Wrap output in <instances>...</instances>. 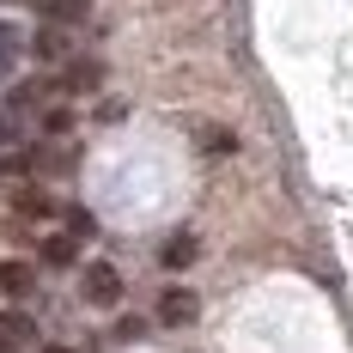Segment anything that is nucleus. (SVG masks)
Returning <instances> with one entry per match:
<instances>
[{
	"label": "nucleus",
	"instance_id": "obj_1",
	"mask_svg": "<svg viewBox=\"0 0 353 353\" xmlns=\"http://www.w3.org/2000/svg\"><path fill=\"white\" fill-rule=\"evenodd\" d=\"M79 292H85V305L110 311V305H122V274H116L110 262H85V274H79Z\"/></svg>",
	"mask_w": 353,
	"mask_h": 353
},
{
	"label": "nucleus",
	"instance_id": "obj_2",
	"mask_svg": "<svg viewBox=\"0 0 353 353\" xmlns=\"http://www.w3.org/2000/svg\"><path fill=\"white\" fill-rule=\"evenodd\" d=\"M195 311H201V299H195V292H189V286H165V292H159V323H195Z\"/></svg>",
	"mask_w": 353,
	"mask_h": 353
},
{
	"label": "nucleus",
	"instance_id": "obj_3",
	"mask_svg": "<svg viewBox=\"0 0 353 353\" xmlns=\"http://www.w3.org/2000/svg\"><path fill=\"white\" fill-rule=\"evenodd\" d=\"M37 19L43 25H85L92 19V0H37Z\"/></svg>",
	"mask_w": 353,
	"mask_h": 353
},
{
	"label": "nucleus",
	"instance_id": "obj_4",
	"mask_svg": "<svg viewBox=\"0 0 353 353\" xmlns=\"http://www.w3.org/2000/svg\"><path fill=\"white\" fill-rule=\"evenodd\" d=\"M195 256H201V244H195V232H171V238H165V250H159V262H165V268H189V262H195Z\"/></svg>",
	"mask_w": 353,
	"mask_h": 353
},
{
	"label": "nucleus",
	"instance_id": "obj_5",
	"mask_svg": "<svg viewBox=\"0 0 353 353\" xmlns=\"http://www.w3.org/2000/svg\"><path fill=\"white\" fill-rule=\"evenodd\" d=\"M31 55L37 61H61V55H68V25H43V31L31 37Z\"/></svg>",
	"mask_w": 353,
	"mask_h": 353
},
{
	"label": "nucleus",
	"instance_id": "obj_6",
	"mask_svg": "<svg viewBox=\"0 0 353 353\" xmlns=\"http://www.w3.org/2000/svg\"><path fill=\"white\" fill-rule=\"evenodd\" d=\"M12 208H19V219H49V213H55V201H49L37 183H25V189H12Z\"/></svg>",
	"mask_w": 353,
	"mask_h": 353
},
{
	"label": "nucleus",
	"instance_id": "obj_7",
	"mask_svg": "<svg viewBox=\"0 0 353 353\" xmlns=\"http://www.w3.org/2000/svg\"><path fill=\"white\" fill-rule=\"evenodd\" d=\"M19 55H25V37H19V25H6V19H0V85L12 79Z\"/></svg>",
	"mask_w": 353,
	"mask_h": 353
},
{
	"label": "nucleus",
	"instance_id": "obj_8",
	"mask_svg": "<svg viewBox=\"0 0 353 353\" xmlns=\"http://www.w3.org/2000/svg\"><path fill=\"white\" fill-rule=\"evenodd\" d=\"M31 286H37L31 262H0V292H6V299H25Z\"/></svg>",
	"mask_w": 353,
	"mask_h": 353
},
{
	"label": "nucleus",
	"instance_id": "obj_9",
	"mask_svg": "<svg viewBox=\"0 0 353 353\" xmlns=\"http://www.w3.org/2000/svg\"><path fill=\"white\" fill-rule=\"evenodd\" d=\"M104 85V68L98 61H73L68 68V92H98Z\"/></svg>",
	"mask_w": 353,
	"mask_h": 353
},
{
	"label": "nucleus",
	"instance_id": "obj_10",
	"mask_svg": "<svg viewBox=\"0 0 353 353\" xmlns=\"http://www.w3.org/2000/svg\"><path fill=\"white\" fill-rule=\"evenodd\" d=\"M43 262H49V268H68V262H79L73 232H68V238H43Z\"/></svg>",
	"mask_w": 353,
	"mask_h": 353
},
{
	"label": "nucleus",
	"instance_id": "obj_11",
	"mask_svg": "<svg viewBox=\"0 0 353 353\" xmlns=\"http://www.w3.org/2000/svg\"><path fill=\"white\" fill-rule=\"evenodd\" d=\"M68 128H73V110H49V116H43V134H49V141H61Z\"/></svg>",
	"mask_w": 353,
	"mask_h": 353
},
{
	"label": "nucleus",
	"instance_id": "obj_12",
	"mask_svg": "<svg viewBox=\"0 0 353 353\" xmlns=\"http://www.w3.org/2000/svg\"><path fill=\"white\" fill-rule=\"evenodd\" d=\"M68 232H73V238H92V232H98V219H92L85 208H68Z\"/></svg>",
	"mask_w": 353,
	"mask_h": 353
},
{
	"label": "nucleus",
	"instance_id": "obj_13",
	"mask_svg": "<svg viewBox=\"0 0 353 353\" xmlns=\"http://www.w3.org/2000/svg\"><path fill=\"white\" fill-rule=\"evenodd\" d=\"M19 141V116H12V110H0V146H12Z\"/></svg>",
	"mask_w": 353,
	"mask_h": 353
},
{
	"label": "nucleus",
	"instance_id": "obj_14",
	"mask_svg": "<svg viewBox=\"0 0 353 353\" xmlns=\"http://www.w3.org/2000/svg\"><path fill=\"white\" fill-rule=\"evenodd\" d=\"M0 353H12V341H6V335H0Z\"/></svg>",
	"mask_w": 353,
	"mask_h": 353
},
{
	"label": "nucleus",
	"instance_id": "obj_15",
	"mask_svg": "<svg viewBox=\"0 0 353 353\" xmlns=\"http://www.w3.org/2000/svg\"><path fill=\"white\" fill-rule=\"evenodd\" d=\"M43 353H68V347H43Z\"/></svg>",
	"mask_w": 353,
	"mask_h": 353
}]
</instances>
